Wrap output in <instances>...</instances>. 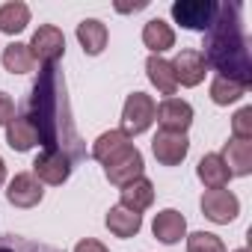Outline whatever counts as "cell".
<instances>
[{
    "mask_svg": "<svg viewBox=\"0 0 252 252\" xmlns=\"http://www.w3.org/2000/svg\"><path fill=\"white\" fill-rule=\"evenodd\" d=\"M27 110H30L27 119L33 122V128L39 134V146L45 152H60L74 166L86 158V146L77 131L74 110L68 101V89H65V74L60 65L39 68V77L30 86Z\"/></svg>",
    "mask_w": 252,
    "mask_h": 252,
    "instance_id": "obj_1",
    "label": "cell"
},
{
    "mask_svg": "<svg viewBox=\"0 0 252 252\" xmlns=\"http://www.w3.org/2000/svg\"><path fill=\"white\" fill-rule=\"evenodd\" d=\"M205 63L220 71V77L234 80L240 86H252V54L243 33L240 3H220L217 18L205 33Z\"/></svg>",
    "mask_w": 252,
    "mask_h": 252,
    "instance_id": "obj_2",
    "label": "cell"
},
{
    "mask_svg": "<svg viewBox=\"0 0 252 252\" xmlns=\"http://www.w3.org/2000/svg\"><path fill=\"white\" fill-rule=\"evenodd\" d=\"M155 98L146 95V92H131L128 98H125V107H122V128L128 137H137V134H146L152 128L155 122Z\"/></svg>",
    "mask_w": 252,
    "mask_h": 252,
    "instance_id": "obj_3",
    "label": "cell"
},
{
    "mask_svg": "<svg viewBox=\"0 0 252 252\" xmlns=\"http://www.w3.org/2000/svg\"><path fill=\"white\" fill-rule=\"evenodd\" d=\"M217 6L214 0H175L172 3V21L181 24L184 30H199L208 33V27L217 18Z\"/></svg>",
    "mask_w": 252,
    "mask_h": 252,
    "instance_id": "obj_4",
    "label": "cell"
},
{
    "mask_svg": "<svg viewBox=\"0 0 252 252\" xmlns=\"http://www.w3.org/2000/svg\"><path fill=\"white\" fill-rule=\"evenodd\" d=\"M143 172H146V160H143V152H140L137 146H128L116 160L104 163V175H107V181L116 184V187H128L131 181L143 178Z\"/></svg>",
    "mask_w": 252,
    "mask_h": 252,
    "instance_id": "obj_5",
    "label": "cell"
},
{
    "mask_svg": "<svg viewBox=\"0 0 252 252\" xmlns=\"http://www.w3.org/2000/svg\"><path fill=\"white\" fill-rule=\"evenodd\" d=\"M30 54L42 65H57L63 60V54H65V36H63V30L54 27V24H42L33 33V39H30Z\"/></svg>",
    "mask_w": 252,
    "mask_h": 252,
    "instance_id": "obj_6",
    "label": "cell"
},
{
    "mask_svg": "<svg viewBox=\"0 0 252 252\" xmlns=\"http://www.w3.org/2000/svg\"><path fill=\"white\" fill-rule=\"evenodd\" d=\"M155 122L166 134H187V128L193 125V107L184 98H163L155 110Z\"/></svg>",
    "mask_w": 252,
    "mask_h": 252,
    "instance_id": "obj_7",
    "label": "cell"
},
{
    "mask_svg": "<svg viewBox=\"0 0 252 252\" xmlns=\"http://www.w3.org/2000/svg\"><path fill=\"white\" fill-rule=\"evenodd\" d=\"M202 214L211 222H217V225H228L240 214V199L231 190H205V196H202Z\"/></svg>",
    "mask_w": 252,
    "mask_h": 252,
    "instance_id": "obj_8",
    "label": "cell"
},
{
    "mask_svg": "<svg viewBox=\"0 0 252 252\" xmlns=\"http://www.w3.org/2000/svg\"><path fill=\"white\" fill-rule=\"evenodd\" d=\"M71 169H74V163L65 155H60V152H42L33 160V175L42 184H54V187L57 184H65L71 178Z\"/></svg>",
    "mask_w": 252,
    "mask_h": 252,
    "instance_id": "obj_9",
    "label": "cell"
},
{
    "mask_svg": "<svg viewBox=\"0 0 252 252\" xmlns=\"http://www.w3.org/2000/svg\"><path fill=\"white\" fill-rule=\"evenodd\" d=\"M6 199L12 208H36L45 199L42 181L33 172H18L9 184H6Z\"/></svg>",
    "mask_w": 252,
    "mask_h": 252,
    "instance_id": "obj_10",
    "label": "cell"
},
{
    "mask_svg": "<svg viewBox=\"0 0 252 252\" xmlns=\"http://www.w3.org/2000/svg\"><path fill=\"white\" fill-rule=\"evenodd\" d=\"M190 152V140L187 134H166L158 131V137L152 140V155L158 158L160 166H178Z\"/></svg>",
    "mask_w": 252,
    "mask_h": 252,
    "instance_id": "obj_11",
    "label": "cell"
},
{
    "mask_svg": "<svg viewBox=\"0 0 252 252\" xmlns=\"http://www.w3.org/2000/svg\"><path fill=\"white\" fill-rule=\"evenodd\" d=\"M205 68H208V63H205L202 51H196V48L178 51V57L172 60V71H175V80L181 86H199L208 74Z\"/></svg>",
    "mask_w": 252,
    "mask_h": 252,
    "instance_id": "obj_12",
    "label": "cell"
},
{
    "mask_svg": "<svg viewBox=\"0 0 252 252\" xmlns=\"http://www.w3.org/2000/svg\"><path fill=\"white\" fill-rule=\"evenodd\" d=\"M220 158H222L225 169L231 172V178H234V175L243 178V175L252 172V143H249V140H234V137H231V140L222 146Z\"/></svg>",
    "mask_w": 252,
    "mask_h": 252,
    "instance_id": "obj_13",
    "label": "cell"
},
{
    "mask_svg": "<svg viewBox=\"0 0 252 252\" xmlns=\"http://www.w3.org/2000/svg\"><path fill=\"white\" fill-rule=\"evenodd\" d=\"M152 231H155V237H158L160 243L172 246V243H178L181 237H187V220H184V214H178L175 208H166V211L155 214Z\"/></svg>",
    "mask_w": 252,
    "mask_h": 252,
    "instance_id": "obj_14",
    "label": "cell"
},
{
    "mask_svg": "<svg viewBox=\"0 0 252 252\" xmlns=\"http://www.w3.org/2000/svg\"><path fill=\"white\" fill-rule=\"evenodd\" d=\"M122 208H128V211H134V214H143V211H149L152 205H155V184L143 175V178H137V181H131L128 187H122V202H119Z\"/></svg>",
    "mask_w": 252,
    "mask_h": 252,
    "instance_id": "obj_15",
    "label": "cell"
},
{
    "mask_svg": "<svg viewBox=\"0 0 252 252\" xmlns=\"http://www.w3.org/2000/svg\"><path fill=\"white\" fill-rule=\"evenodd\" d=\"M196 175H199V181H202L208 190H225L228 181H231V172L225 169V163H222V158H220L217 152H211V155H205V158L199 160Z\"/></svg>",
    "mask_w": 252,
    "mask_h": 252,
    "instance_id": "obj_16",
    "label": "cell"
},
{
    "mask_svg": "<svg viewBox=\"0 0 252 252\" xmlns=\"http://www.w3.org/2000/svg\"><path fill=\"white\" fill-rule=\"evenodd\" d=\"M107 39H110L107 24H101L98 18H83V21L77 24V42H80L83 54L98 57V54L107 48Z\"/></svg>",
    "mask_w": 252,
    "mask_h": 252,
    "instance_id": "obj_17",
    "label": "cell"
},
{
    "mask_svg": "<svg viewBox=\"0 0 252 252\" xmlns=\"http://www.w3.org/2000/svg\"><path fill=\"white\" fill-rule=\"evenodd\" d=\"M128 146H134L131 143V137L125 134V131H104L95 143H92V158L98 160V163H110V160H116Z\"/></svg>",
    "mask_w": 252,
    "mask_h": 252,
    "instance_id": "obj_18",
    "label": "cell"
},
{
    "mask_svg": "<svg viewBox=\"0 0 252 252\" xmlns=\"http://www.w3.org/2000/svg\"><path fill=\"white\" fill-rule=\"evenodd\" d=\"M146 74L149 80L155 83V89L166 98H175V89H178V80H175V71H172V63L163 60V57H149L146 60Z\"/></svg>",
    "mask_w": 252,
    "mask_h": 252,
    "instance_id": "obj_19",
    "label": "cell"
},
{
    "mask_svg": "<svg viewBox=\"0 0 252 252\" xmlns=\"http://www.w3.org/2000/svg\"><path fill=\"white\" fill-rule=\"evenodd\" d=\"M104 222H107L110 234H116V237H137L140 228H143V214H134L128 208L116 205V208L107 211V220Z\"/></svg>",
    "mask_w": 252,
    "mask_h": 252,
    "instance_id": "obj_20",
    "label": "cell"
},
{
    "mask_svg": "<svg viewBox=\"0 0 252 252\" xmlns=\"http://www.w3.org/2000/svg\"><path fill=\"white\" fill-rule=\"evenodd\" d=\"M6 143L12 152H30L33 146H39V134L27 116H12V122L6 125Z\"/></svg>",
    "mask_w": 252,
    "mask_h": 252,
    "instance_id": "obj_21",
    "label": "cell"
},
{
    "mask_svg": "<svg viewBox=\"0 0 252 252\" xmlns=\"http://www.w3.org/2000/svg\"><path fill=\"white\" fill-rule=\"evenodd\" d=\"M143 45L152 51V57H160L163 51H169L175 45V30L163 21V18H152L143 27Z\"/></svg>",
    "mask_w": 252,
    "mask_h": 252,
    "instance_id": "obj_22",
    "label": "cell"
},
{
    "mask_svg": "<svg viewBox=\"0 0 252 252\" xmlns=\"http://www.w3.org/2000/svg\"><path fill=\"white\" fill-rule=\"evenodd\" d=\"M27 24H30V6L27 3H21V0H9V3L0 6V33L15 36V33L27 30Z\"/></svg>",
    "mask_w": 252,
    "mask_h": 252,
    "instance_id": "obj_23",
    "label": "cell"
},
{
    "mask_svg": "<svg viewBox=\"0 0 252 252\" xmlns=\"http://www.w3.org/2000/svg\"><path fill=\"white\" fill-rule=\"evenodd\" d=\"M0 63H3V68H6L9 74H27V71H33V65H36V60H33V54H30V45H24V42L6 45Z\"/></svg>",
    "mask_w": 252,
    "mask_h": 252,
    "instance_id": "obj_24",
    "label": "cell"
},
{
    "mask_svg": "<svg viewBox=\"0 0 252 252\" xmlns=\"http://www.w3.org/2000/svg\"><path fill=\"white\" fill-rule=\"evenodd\" d=\"M246 95V86H240V83H234V80H225V77H214L211 80V101L217 104V107H228V104H234V101H240Z\"/></svg>",
    "mask_w": 252,
    "mask_h": 252,
    "instance_id": "obj_25",
    "label": "cell"
},
{
    "mask_svg": "<svg viewBox=\"0 0 252 252\" xmlns=\"http://www.w3.org/2000/svg\"><path fill=\"white\" fill-rule=\"evenodd\" d=\"M0 252H63L51 243H39V240H30V237H21V234H3L0 237Z\"/></svg>",
    "mask_w": 252,
    "mask_h": 252,
    "instance_id": "obj_26",
    "label": "cell"
},
{
    "mask_svg": "<svg viewBox=\"0 0 252 252\" xmlns=\"http://www.w3.org/2000/svg\"><path fill=\"white\" fill-rule=\"evenodd\" d=\"M187 252H225V243L211 231H193L187 237Z\"/></svg>",
    "mask_w": 252,
    "mask_h": 252,
    "instance_id": "obj_27",
    "label": "cell"
},
{
    "mask_svg": "<svg viewBox=\"0 0 252 252\" xmlns=\"http://www.w3.org/2000/svg\"><path fill=\"white\" fill-rule=\"evenodd\" d=\"M234 140H252V107H240L231 119Z\"/></svg>",
    "mask_w": 252,
    "mask_h": 252,
    "instance_id": "obj_28",
    "label": "cell"
},
{
    "mask_svg": "<svg viewBox=\"0 0 252 252\" xmlns=\"http://www.w3.org/2000/svg\"><path fill=\"white\" fill-rule=\"evenodd\" d=\"M12 116H15V101H12V95L0 92V125H9Z\"/></svg>",
    "mask_w": 252,
    "mask_h": 252,
    "instance_id": "obj_29",
    "label": "cell"
},
{
    "mask_svg": "<svg viewBox=\"0 0 252 252\" xmlns=\"http://www.w3.org/2000/svg\"><path fill=\"white\" fill-rule=\"evenodd\" d=\"M74 252H110L101 240H95V237H86V240H80L77 246H74Z\"/></svg>",
    "mask_w": 252,
    "mask_h": 252,
    "instance_id": "obj_30",
    "label": "cell"
},
{
    "mask_svg": "<svg viewBox=\"0 0 252 252\" xmlns=\"http://www.w3.org/2000/svg\"><path fill=\"white\" fill-rule=\"evenodd\" d=\"M3 181H6V163H3V158H0V187H3Z\"/></svg>",
    "mask_w": 252,
    "mask_h": 252,
    "instance_id": "obj_31",
    "label": "cell"
},
{
    "mask_svg": "<svg viewBox=\"0 0 252 252\" xmlns=\"http://www.w3.org/2000/svg\"><path fill=\"white\" fill-rule=\"evenodd\" d=\"M234 252H249V249H246V246H243V249H234Z\"/></svg>",
    "mask_w": 252,
    "mask_h": 252,
    "instance_id": "obj_32",
    "label": "cell"
}]
</instances>
